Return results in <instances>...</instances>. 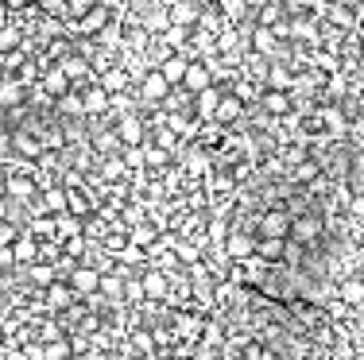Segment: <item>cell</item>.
I'll use <instances>...</instances> for the list:
<instances>
[{"label":"cell","mask_w":364,"mask_h":360,"mask_svg":"<svg viewBox=\"0 0 364 360\" xmlns=\"http://www.w3.org/2000/svg\"><path fill=\"white\" fill-rule=\"evenodd\" d=\"M39 86H43L47 93L55 97V101H59V97H66V93L74 89V86H70V78H66L59 66H43V74H39Z\"/></svg>","instance_id":"cell-21"},{"label":"cell","mask_w":364,"mask_h":360,"mask_svg":"<svg viewBox=\"0 0 364 360\" xmlns=\"http://www.w3.org/2000/svg\"><path fill=\"white\" fill-rule=\"evenodd\" d=\"M225 256L233 260V264H241V260L256 256V233H244V228H233L225 240Z\"/></svg>","instance_id":"cell-10"},{"label":"cell","mask_w":364,"mask_h":360,"mask_svg":"<svg viewBox=\"0 0 364 360\" xmlns=\"http://www.w3.org/2000/svg\"><path fill=\"white\" fill-rule=\"evenodd\" d=\"M97 86H101L109 97H117V93H124V89H128V70H124V66L101 70V74H97Z\"/></svg>","instance_id":"cell-26"},{"label":"cell","mask_w":364,"mask_h":360,"mask_svg":"<svg viewBox=\"0 0 364 360\" xmlns=\"http://www.w3.org/2000/svg\"><path fill=\"white\" fill-rule=\"evenodd\" d=\"M0 198H4V178H0Z\"/></svg>","instance_id":"cell-56"},{"label":"cell","mask_w":364,"mask_h":360,"mask_svg":"<svg viewBox=\"0 0 364 360\" xmlns=\"http://www.w3.org/2000/svg\"><path fill=\"white\" fill-rule=\"evenodd\" d=\"M28 233L35 236V240H59V225H55V214L31 217V221H28Z\"/></svg>","instance_id":"cell-31"},{"label":"cell","mask_w":364,"mask_h":360,"mask_svg":"<svg viewBox=\"0 0 364 360\" xmlns=\"http://www.w3.org/2000/svg\"><path fill=\"white\" fill-rule=\"evenodd\" d=\"M190 35H194V28H182V23H171V28L163 31L159 39L171 47V51H178V54H182V51H186V43H190Z\"/></svg>","instance_id":"cell-35"},{"label":"cell","mask_w":364,"mask_h":360,"mask_svg":"<svg viewBox=\"0 0 364 360\" xmlns=\"http://www.w3.org/2000/svg\"><path fill=\"white\" fill-rule=\"evenodd\" d=\"M248 43H252V51H256V54H263V59H271V62L287 54V43H283V39H275V31H271V28H260V23L252 28Z\"/></svg>","instance_id":"cell-2"},{"label":"cell","mask_w":364,"mask_h":360,"mask_svg":"<svg viewBox=\"0 0 364 360\" xmlns=\"http://www.w3.org/2000/svg\"><path fill=\"white\" fill-rule=\"evenodd\" d=\"M283 236H256V256L268 264H283Z\"/></svg>","instance_id":"cell-30"},{"label":"cell","mask_w":364,"mask_h":360,"mask_svg":"<svg viewBox=\"0 0 364 360\" xmlns=\"http://www.w3.org/2000/svg\"><path fill=\"white\" fill-rule=\"evenodd\" d=\"M78 93H81V105H86V117H105V112H109L113 97L105 93V89L97 86V81H89V86H81Z\"/></svg>","instance_id":"cell-12"},{"label":"cell","mask_w":364,"mask_h":360,"mask_svg":"<svg viewBox=\"0 0 364 360\" xmlns=\"http://www.w3.org/2000/svg\"><path fill=\"white\" fill-rule=\"evenodd\" d=\"M337 298H341L349 310H360L364 306V279L360 275H345V279H337Z\"/></svg>","instance_id":"cell-17"},{"label":"cell","mask_w":364,"mask_h":360,"mask_svg":"<svg viewBox=\"0 0 364 360\" xmlns=\"http://www.w3.org/2000/svg\"><path fill=\"white\" fill-rule=\"evenodd\" d=\"M43 360H74L70 337H59V341H51V345H43Z\"/></svg>","instance_id":"cell-45"},{"label":"cell","mask_w":364,"mask_h":360,"mask_svg":"<svg viewBox=\"0 0 364 360\" xmlns=\"http://www.w3.org/2000/svg\"><path fill=\"white\" fill-rule=\"evenodd\" d=\"M97 175H101L105 182H124L132 170H128V163H124L120 155H97Z\"/></svg>","instance_id":"cell-20"},{"label":"cell","mask_w":364,"mask_h":360,"mask_svg":"<svg viewBox=\"0 0 364 360\" xmlns=\"http://www.w3.org/2000/svg\"><path fill=\"white\" fill-rule=\"evenodd\" d=\"M349 217L357 221V225H364V194H353V202H349Z\"/></svg>","instance_id":"cell-53"},{"label":"cell","mask_w":364,"mask_h":360,"mask_svg":"<svg viewBox=\"0 0 364 360\" xmlns=\"http://www.w3.org/2000/svg\"><path fill=\"white\" fill-rule=\"evenodd\" d=\"M140 279H144L147 302H163V298H167V291H171V275L163 272V267H152V264H147L144 272H140Z\"/></svg>","instance_id":"cell-7"},{"label":"cell","mask_w":364,"mask_h":360,"mask_svg":"<svg viewBox=\"0 0 364 360\" xmlns=\"http://www.w3.org/2000/svg\"><path fill=\"white\" fill-rule=\"evenodd\" d=\"M144 23H147V31H152V39H159L163 31L171 28V12H167V8H159V12H152Z\"/></svg>","instance_id":"cell-48"},{"label":"cell","mask_w":364,"mask_h":360,"mask_svg":"<svg viewBox=\"0 0 364 360\" xmlns=\"http://www.w3.org/2000/svg\"><path fill=\"white\" fill-rule=\"evenodd\" d=\"M113 128H117V136H120V147L147 144V124H144V117H140V112H124Z\"/></svg>","instance_id":"cell-4"},{"label":"cell","mask_w":364,"mask_h":360,"mask_svg":"<svg viewBox=\"0 0 364 360\" xmlns=\"http://www.w3.org/2000/svg\"><path fill=\"white\" fill-rule=\"evenodd\" d=\"M105 294L109 302H124V275L113 267V272H101V287H97Z\"/></svg>","instance_id":"cell-32"},{"label":"cell","mask_w":364,"mask_h":360,"mask_svg":"<svg viewBox=\"0 0 364 360\" xmlns=\"http://www.w3.org/2000/svg\"><path fill=\"white\" fill-rule=\"evenodd\" d=\"M59 70L66 74V78H70V86H78V89L93 81V70H89V59H86V54H78V51L62 54V59H59Z\"/></svg>","instance_id":"cell-5"},{"label":"cell","mask_w":364,"mask_h":360,"mask_svg":"<svg viewBox=\"0 0 364 360\" xmlns=\"http://www.w3.org/2000/svg\"><path fill=\"white\" fill-rule=\"evenodd\" d=\"M167 12H171V23H182V28H198L202 23V4L198 0H171Z\"/></svg>","instance_id":"cell-16"},{"label":"cell","mask_w":364,"mask_h":360,"mask_svg":"<svg viewBox=\"0 0 364 360\" xmlns=\"http://www.w3.org/2000/svg\"><path fill=\"white\" fill-rule=\"evenodd\" d=\"M89 147H93L97 155H120V136L117 128H89Z\"/></svg>","instance_id":"cell-18"},{"label":"cell","mask_w":364,"mask_h":360,"mask_svg":"<svg viewBox=\"0 0 364 360\" xmlns=\"http://www.w3.org/2000/svg\"><path fill=\"white\" fill-rule=\"evenodd\" d=\"M163 112H194V93H190L186 86H175L167 97L159 101Z\"/></svg>","instance_id":"cell-25"},{"label":"cell","mask_w":364,"mask_h":360,"mask_svg":"<svg viewBox=\"0 0 364 360\" xmlns=\"http://www.w3.org/2000/svg\"><path fill=\"white\" fill-rule=\"evenodd\" d=\"M221 97H225V89H221L217 81H213L210 89H202V93H194V117L210 124L213 112H217V105H221Z\"/></svg>","instance_id":"cell-14"},{"label":"cell","mask_w":364,"mask_h":360,"mask_svg":"<svg viewBox=\"0 0 364 360\" xmlns=\"http://www.w3.org/2000/svg\"><path fill=\"white\" fill-rule=\"evenodd\" d=\"M74 360H109V356L97 353V349H89V353H81V356H74Z\"/></svg>","instance_id":"cell-54"},{"label":"cell","mask_w":364,"mask_h":360,"mask_svg":"<svg viewBox=\"0 0 364 360\" xmlns=\"http://www.w3.org/2000/svg\"><path fill=\"white\" fill-rule=\"evenodd\" d=\"M74 287V294H78V298H89V294H93L97 287H101V272H97V267H89V264H78L70 272V279H66Z\"/></svg>","instance_id":"cell-9"},{"label":"cell","mask_w":364,"mask_h":360,"mask_svg":"<svg viewBox=\"0 0 364 360\" xmlns=\"http://www.w3.org/2000/svg\"><path fill=\"white\" fill-rule=\"evenodd\" d=\"M109 23H113V8L97 0V4H93V8H89V12L78 20V31H81V35H97V31H105Z\"/></svg>","instance_id":"cell-13"},{"label":"cell","mask_w":364,"mask_h":360,"mask_svg":"<svg viewBox=\"0 0 364 360\" xmlns=\"http://www.w3.org/2000/svg\"><path fill=\"white\" fill-rule=\"evenodd\" d=\"M23 47V31L16 28V23H0V51H20Z\"/></svg>","instance_id":"cell-43"},{"label":"cell","mask_w":364,"mask_h":360,"mask_svg":"<svg viewBox=\"0 0 364 360\" xmlns=\"http://www.w3.org/2000/svg\"><path fill=\"white\" fill-rule=\"evenodd\" d=\"M12 151H16V155H23V159H39L47 147L39 144V136L31 132V128H16V132H12Z\"/></svg>","instance_id":"cell-19"},{"label":"cell","mask_w":364,"mask_h":360,"mask_svg":"<svg viewBox=\"0 0 364 360\" xmlns=\"http://www.w3.org/2000/svg\"><path fill=\"white\" fill-rule=\"evenodd\" d=\"M147 294H144V279H140L136 272L124 275V306H144Z\"/></svg>","instance_id":"cell-34"},{"label":"cell","mask_w":364,"mask_h":360,"mask_svg":"<svg viewBox=\"0 0 364 360\" xmlns=\"http://www.w3.org/2000/svg\"><path fill=\"white\" fill-rule=\"evenodd\" d=\"M260 109L268 112V117H279V120H283L287 112H295V97H291V93H283V89H263Z\"/></svg>","instance_id":"cell-15"},{"label":"cell","mask_w":364,"mask_h":360,"mask_svg":"<svg viewBox=\"0 0 364 360\" xmlns=\"http://www.w3.org/2000/svg\"><path fill=\"white\" fill-rule=\"evenodd\" d=\"M35 39H43V43H51V39H62V20H55V16H47V20H39V28H35Z\"/></svg>","instance_id":"cell-47"},{"label":"cell","mask_w":364,"mask_h":360,"mask_svg":"<svg viewBox=\"0 0 364 360\" xmlns=\"http://www.w3.org/2000/svg\"><path fill=\"white\" fill-rule=\"evenodd\" d=\"M20 233H23V228L16 225V221H0V248H12V240Z\"/></svg>","instance_id":"cell-51"},{"label":"cell","mask_w":364,"mask_h":360,"mask_svg":"<svg viewBox=\"0 0 364 360\" xmlns=\"http://www.w3.org/2000/svg\"><path fill=\"white\" fill-rule=\"evenodd\" d=\"M360 279H364V272H360Z\"/></svg>","instance_id":"cell-58"},{"label":"cell","mask_w":364,"mask_h":360,"mask_svg":"<svg viewBox=\"0 0 364 360\" xmlns=\"http://www.w3.org/2000/svg\"><path fill=\"white\" fill-rule=\"evenodd\" d=\"M66 214H74V217L86 221L89 214H97V202L89 198L86 190H66Z\"/></svg>","instance_id":"cell-29"},{"label":"cell","mask_w":364,"mask_h":360,"mask_svg":"<svg viewBox=\"0 0 364 360\" xmlns=\"http://www.w3.org/2000/svg\"><path fill=\"white\" fill-rule=\"evenodd\" d=\"M55 109L66 112V117H86V105H81V93H78V89H70L66 97H59V101H55Z\"/></svg>","instance_id":"cell-44"},{"label":"cell","mask_w":364,"mask_h":360,"mask_svg":"<svg viewBox=\"0 0 364 360\" xmlns=\"http://www.w3.org/2000/svg\"><path fill=\"white\" fill-rule=\"evenodd\" d=\"M0 302H4V291H0Z\"/></svg>","instance_id":"cell-57"},{"label":"cell","mask_w":364,"mask_h":360,"mask_svg":"<svg viewBox=\"0 0 364 360\" xmlns=\"http://www.w3.org/2000/svg\"><path fill=\"white\" fill-rule=\"evenodd\" d=\"M221 12H225L229 20H244V16L252 12V0H221Z\"/></svg>","instance_id":"cell-49"},{"label":"cell","mask_w":364,"mask_h":360,"mask_svg":"<svg viewBox=\"0 0 364 360\" xmlns=\"http://www.w3.org/2000/svg\"><path fill=\"white\" fill-rule=\"evenodd\" d=\"M322 233H326V225H322V217H314V214H299L291 221V240H299V244H318L322 240Z\"/></svg>","instance_id":"cell-6"},{"label":"cell","mask_w":364,"mask_h":360,"mask_svg":"<svg viewBox=\"0 0 364 360\" xmlns=\"http://www.w3.org/2000/svg\"><path fill=\"white\" fill-rule=\"evenodd\" d=\"M86 252H89V240H86V233H81V236H66V240H62V256L78 260V264H81V256H86Z\"/></svg>","instance_id":"cell-46"},{"label":"cell","mask_w":364,"mask_h":360,"mask_svg":"<svg viewBox=\"0 0 364 360\" xmlns=\"http://www.w3.org/2000/svg\"><path fill=\"white\" fill-rule=\"evenodd\" d=\"M241 117H244V101L237 93H225V97H221V105H217V112H213V120H217L221 128H229V124H237Z\"/></svg>","instance_id":"cell-23"},{"label":"cell","mask_w":364,"mask_h":360,"mask_svg":"<svg viewBox=\"0 0 364 360\" xmlns=\"http://www.w3.org/2000/svg\"><path fill=\"white\" fill-rule=\"evenodd\" d=\"M97 0H66V16H74V20H81V16L93 8Z\"/></svg>","instance_id":"cell-52"},{"label":"cell","mask_w":364,"mask_h":360,"mask_svg":"<svg viewBox=\"0 0 364 360\" xmlns=\"http://www.w3.org/2000/svg\"><path fill=\"white\" fill-rule=\"evenodd\" d=\"M28 283H31L35 291H47L51 283H59V272H55V264L35 260V264H28Z\"/></svg>","instance_id":"cell-27"},{"label":"cell","mask_w":364,"mask_h":360,"mask_svg":"<svg viewBox=\"0 0 364 360\" xmlns=\"http://www.w3.org/2000/svg\"><path fill=\"white\" fill-rule=\"evenodd\" d=\"M4 4H8V8H16V12H20V8H28L31 0H4Z\"/></svg>","instance_id":"cell-55"},{"label":"cell","mask_w":364,"mask_h":360,"mask_svg":"<svg viewBox=\"0 0 364 360\" xmlns=\"http://www.w3.org/2000/svg\"><path fill=\"white\" fill-rule=\"evenodd\" d=\"M318 39V20H291V43H314Z\"/></svg>","instance_id":"cell-41"},{"label":"cell","mask_w":364,"mask_h":360,"mask_svg":"<svg viewBox=\"0 0 364 360\" xmlns=\"http://www.w3.org/2000/svg\"><path fill=\"white\" fill-rule=\"evenodd\" d=\"M256 20H260V28H271V23L283 20V8H279V4H263L260 12H256Z\"/></svg>","instance_id":"cell-50"},{"label":"cell","mask_w":364,"mask_h":360,"mask_svg":"<svg viewBox=\"0 0 364 360\" xmlns=\"http://www.w3.org/2000/svg\"><path fill=\"white\" fill-rule=\"evenodd\" d=\"M147 140H152V144H159L163 151H171V159H175V155H178V147H182V140H178L175 132H171L167 124H163V128H147Z\"/></svg>","instance_id":"cell-36"},{"label":"cell","mask_w":364,"mask_h":360,"mask_svg":"<svg viewBox=\"0 0 364 360\" xmlns=\"http://www.w3.org/2000/svg\"><path fill=\"white\" fill-rule=\"evenodd\" d=\"M144 167H147V170H167V167H171V151H163L159 144L147 140V144H144Z\"/></svg>","instance_id":"cell-37"},{"label":"cell","mask_w":364,"mask_h":360,"mask_svg":"<svg viewBox=\"0 0 364 360\" xmlns=\"http://www.w3.org/2000/svg\"><path fill=\"white\" fill-rule=\"evenodd\" d=\"M186 62H190L186 54H171V59L159 66V74L171 81V86H182V78H186Z\"/></svg>","instance_id":"cell-38"},{"label":"cell","mask_w":364,"mask_h":360,"mask_svg":"<svg viewBox=\"0 0 364 360\" xmlns=\"http://www.w3.org/2000/svg\"><path fill=\"white\" fill-rule=\"evenodd\" d=\"M171 89H175V86H171V81L163 78L159 70H147L144 78H140V89H136V93H140V105H147V109H155V105H159L163 97L171 93Z\"/></svg>","instance_id":"cell-1"},{"label":"cell","mask_w":364,"mask_h":360,"mask_svg":"<svg viewBox=\"0 0 364 360\" xmlns=\"http://www.w3.org/2000/svg\"><path fill=\"white\" fill-rule=\"evenodd\" d=\"M43 302H47L51 314H62V310H70L74 302H78V294H74V287L66 279H59V283H51V287L43 291Z\"/></svg>","instance_id":"cell-11"},{"label":"cell","mask_w":364,"mask_h":360,"mask_svg":"<svg viewBox=\"0 0 364 360\" xmlns=\"http://www.w3.org/2000/svg\"><path fill=\"white\" fill-rule=\"evenodd\" d=\"M55 225H59V240H66V236H81L86 233V221L74 217V214H59L55 217Z\"/></svg>","instance_id":"cell-42"},{"label":"cell","mask_w":364,"mask_h":360,"mask_svg":"<svg viewBox=\"0 0 364 360\" xmlns=\"http://www.w3.org/2000/svg\"><path fill=\"white\" fill-rule=\"evenodd\" d=\"M128 345L136 349V356H147V353H155V341H152V330H147V325H136V330L128 333Z\"/></svg>","instance_id":"cell-40"},{"label":"cell","mask_w":364,"mask_h":360,"mask_svg":"<svg viewBox=\"0 0 364 360\" xmlns=\"http://www.w3.org/2000/svg\"><path fill=\"white\" fill-rule=\"evenodd\" d=\"M345 97H349V81H345L341 74H334V78L326 81V89H322V101L337 105V101H345Z\"/></svg>","instance_id":"cell-39"},{"label":"cell","mask_w":364,"mask_h":360,"mask_svg":"<svg viewBox=\"0 0 364 360\" xmlns=\"http://www.w3.org/2000/svg\"><path fill=\"white\" fill-rule=\"evenodd\" d=\"M291 214H287L283 206H271L268 214H260V225H256V236H291Z\"/></svg>","instance_id":"cell-3"},{"label":"cell","mask_w":364,"mask_h":360,"mask_svg":"<svg viewBox=\"0 0 364 360\" xmlns=\"http://www.w3.org/2000/svg\"><path fill=\"white\" fill-rule=\"evenodd\" d=\"M39 198H43V206H47V214H66V186L62 182H55V186H47V190H39Z\"/></svg>","instance_id":"cell-33"},{"label":"cell","mask_w":364,"mask_h":360,"mask_svg":"<svg viewBox=\"0 0 364 360\" xmlns=\"http://www.w3.org/2000/svg\"><path fill=\"white\" fill-rule=\"evenodd\" d=\"M213 78H217V74L210 70V62H205V59H190V62H186V78H182V86H186L190 93H202V89L213 86Z\"/></svg>","instance_id":"cell-8"},{"label":"cell","mask_w":364,"mask_h":360,"mask_svg":"<svg viewBox=\"0 0 364 360\" xmlns=\"http://www.w3.org/2000/svg\"><path fill=\"white\" fill-rule=\"evenodd\" d=\"M28 101L23 93V81L20 78H0V109H16V105Z\"/></svg>","instance_id":"cell-28"},{"label":"cell","mask_w":364,"mask_h":360,"mask_svg":"<svg viewBox=\"0 0 364 360\" xmlns=\"http://www.w3.org/2000/svg\"><path fill=\"white\" fill-rule=\"evenodd\" d=\"M263 89H283V93H291L295 89V74L287 62H271L268 74H263Z\"/></svg>","instance_id":"cell-24"},{"label":"cell","mask_w":364,"mask_h":360,"mask_svg":"<svg viewBox=\"0 0 364 360\" xmlns=\"http://www.w3.org/2000/svg\"><path fill=\"white\" fill-rule=\"evenodd\" d=\"M12 256H16V264H20V267H28V264H35V260H39V240L28 233V228L12 240Z\"/></svg>","instance_id":"cell-22"}]
</instances>
